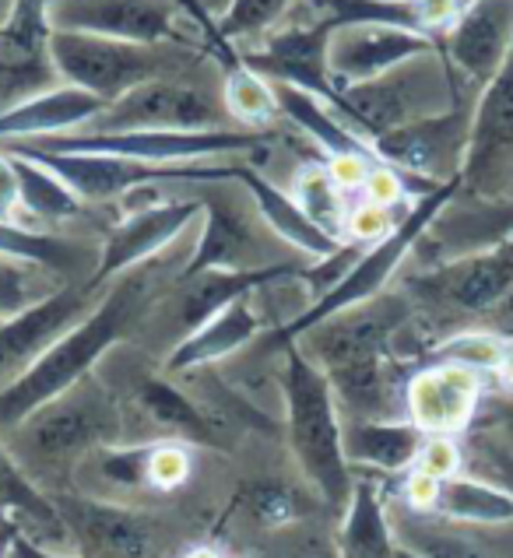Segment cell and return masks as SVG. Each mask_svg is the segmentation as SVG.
I'll list each match as a JSON object with an SVG mask.
<instances>
[{"mask_svg":"<svg viewBox=\"0 0 513 558\" xmlns=\"http://www.w3.org/2000/svg\"><path fill=\"white\" fill-rule=\"evenodd\" d=\"M169 289H166V270L158 267V257L131 267L117 281H109L99 302L92 306V313L82 316L63 338H57L46 348L43 359L22 379H14L11 387L0 390V428L11 433L36 408L53 401L63 390H71L85 376H92L95 365L109 355V348L120 344L138 324L148 320L152 310L163 302Z\"/></svg>","mask_w":513,"mask_h":558,"instance_id":"obj_1","label":"cell"},{"mask_svg":"<svg viewBox=\"0 0 513 558\" xmlns=\"http://www.w3.org/2000/svg\"><path fill=\"white\" fill-rule=\"evenodd\" d=\"M397 320L401 302H383L377 295L296 338L307 359L327 376L334 401L348 411V418H397V404L405 401L391 373V338L401 327Z\"/></svg>","mask_w":513,"mask_h":558,"instance_id":"obj_2","label":"cell"},{"mask_svg":"<svg viewBox=\"0 0 513 558\" xmlns=\"http://www.w3.org/2000/svg\"><path fill=\"white\" fill-rule=\"evenodd\" d=\"M120 436L123 414L117 393L92 373L14 425L8 433V450L36 485L50 482L60 485V492H71L74 471L92 453L117 446Z\"/></svg>","mask_w":513,"mask_h":558,"instance_id":"obj_3","label":"cell"},{"mask_svg":"<svg viewBox=\"0 0 513 558\" xmlns=\"http://www.w3.org/2000/svg\"><path fill=\"white\" fill-rule=\"evenodd\" d=\"M285 352V373H282V393H285V414H288V446L299 471L307 482L320 492L334 513H345V506L356 488L351 464L342 450V414L327 376L320 365L307 359V352L288 341Z\"/></svg>","mask_w":513,"mask_h":558,"instance_id":"obj_4","label":"cell"},{"mask_svg":"<svg viewBox=\"0 0 513 558\" xmlns=\"http://www.w3.org/2000/svg\"><path fill=\"white\" fill-rule=\"evenodd\" d=\"M53 63L63 85H74L106 106L123 99L144 82L190 74L204 63V53L187 43H123L82 32H53Z\"/></svg>","mask_w":513,"mask_h":558,"instance_id":"obj_5","label":"cell"},{"mask_svg":"<svg viewBox=\"0 0 513 558\" xmlns=\"http://www.w3.org/2000/svg\"><path fill=\"white\" fill-rule=\"evenodd\" d=\"M461 102V85L454 68L440 50L422 53L401 68L373 77L366 85H351L338 92V102L331 109L351 131L373 145L380 134H391L397 126L440 117Z\"/></svg>","mask_w":513,"mask_h":558,"instance_id":"obj_6","label":"cell"},{"mask_svg":"<svg viewBox=\"0 0 513 558\" xmlns=\"http://www.w3.org/2000/svg\"><path fill=\"white\" fill-rule=\"evenodd\" d=\"M461 194V180L454 183H443L440 190H432V194L419 197L411 207H408V215L397 221V229L387 235V239H380V243L373 246H366L359 253V260L351 264L345 275L331 284V289L320 295L313 306L302 310L296 320H288L285 327L275 330V344H288V341H296L302 338L307 330L320 327L324 320H331V316H338L345 310H356L362 306V302H370L383 292V284L391 281L394 270L405 264L408 253L419 246V239L429 232V226L437 221V215L443 211L446 204H451L454 197Z\"/></svg>","mask_w":513,"mask_h":558,"instance_id":"obj_7","label":"cell"},{"mask_svg":"<svg viewBox=\"0 0 513 558\" xmlns=\"http://www.w3.org/2000/svg\"><path fill=\"white\" fill-rule=\"evenodd\" d=\"M22 145L63 155H117L152 166H183V162H215L222 155H256L267 148L264 131H120V134H60L43 141H22Z\"/></svg>","mask_w":513,"mask_h":558,"instance_id":"obj_8","label":"cell"},{"mask_svg":"<svg viewBox=\"0 0 513 558\" xmlns=\"http://www.w3.org/2000/svg\"><path fill=\"white\" fill-rule=\"evenodd\" d=\"M232 117L222 99V85L194 82L190 74L155 77L123 99L109 102L85 134H120V131H229Z\"/></svg>","mask_w":513,"mask_h":558,"instance_id":"obj_9","label":"cell"},{"mask_svg":"<svg viewBox=\"0 0 513 558\" xmlns=\"http://www.w3.org/2000/svg\"><path fill=\"white\" fill-rule=\"evenodd\" d=\"M4 151L32 158V162L57 172L85 204L117 201L123 194H131V190H144L152 183H226V180H236V169H239V162L152 166V162H134V158H117V155H63V151H43V148L22 145V141H8Z\"/></svg>","mask_w":513,"mask_h":558,"instance_id":"obj_10","label":"cell"},{"mask_svg":"<svg viewBox=\"0 0 513 558\" xmlns=\"http://www.w3.org/2000/svg\"><path fill=\"white\" fill-rule=\"evenodd\" d=\"M198 201L204 211V229L187 264L180 267V278H194L204 270H256L282 264L275 253V239H264L261 232V211L236 180L201 183Z\"/></svg>","mask_w":513,"mask_h":558,"instance_id":"obj_11","label":"cell"},{"mask_svg":"<svg viewBox=\"0 0 513 558\" xmlns=\"http://www.w3.org/2000/svg\"><path fill=\"white\" fill-rule=\"evenodd\" d=\"M461 194L478 201H513V50L475 99Z\"/></svg>","mask_w":513,"mask_h":558,"instance_id":"obj_12","label":"cell"},{"mask_svg":"<svg viewBox=\"0 0 513 558\" xmlns=\"http://www.w3.org/2000/svg\"><path fill=\"white\" fill-rule=\"evenodd\" d=\"M63 531L74 541L77 558H158L163 531L148 513L82 496V492H50Z\"/></svg>","mask_w":513,"mask_h":558,"instance_id":"obj_13","label":"cell"},{"mask_svg":"<svg viewBox=\"0 0 513 558\" xmlns=\"http://www.w3.org/2000/svg\"><path fill=\"white\" fill-rule=\"evenodd\" d=\"M46 4L50 0H14L0 25V113L63 85L50 50L53 25Z\"/></svg>","mask_w":513,"mask_h":558,"instance_id":"obj_14","label":"cell"},{"mask_svg":"<svg viewBox=\"0 0 513 558\" xmlns=\"http://www.w3.org/2000/svg\"><path fill=\"white\" fill-rule=\"evenodd\" d=\"M472 113L475 106L457 102L440 117H429L419 123L397 126L391 134H380L373 141V151L383 166L408 172L429 183H454L461 180L464 151L472 137Z\"/></svg>","mask_w":513,"mask_h":558,"instance_id":"obj_15","label":"cell"},{"mask_svg":"<svg viewBox=\"0 0 513 558\" xmlns=\"http://www.w3.org/2000/svg\"><path fill=\"white\" fill-rule=\"evenodd\" d=\"M201 201L187 197V201H163L152 207H141V211L127 215L120 226H114L103 239L99 260H95L92 278L85 281L92 292H103L109 281H117L138 264H148L163 253L169 243H176L194 221L201 218Z\"/></svg>","mask_w":513,"mask_h":558,"instance_id":"obj_16","label":"cell"},{"mask_svg":"<svg viewBox=\"0 0 513 558\" xmlns=\"http://www.w3.org/2000/svg\"><path fill=\"white\" fill-rule=\"evenodd\" d=\"M53 32L123 39V43H183L180 0H50Z\"/></svg>","mask_w":513,"mask_h":558,"instance_id":"obj_17","label":"cell"},{"mask_svg":"<svg viewBox=\"0 0 513 558\" xmlns=\"http://www.w3.org/2000/svg\"><path fill=\"white\" fill-rule=\"evenodd\" d=\"M95 302L99 292H92L88 284H63L57 295L36 302L11 320H0V390L22 379L46 348L92 313Z\"/></svg>","mask_w":513,"mask_h":558,"instance_id":"obj_18","label":"cell"},{"mask_svg":"<svg viewBox=\"0 0 513 558\" xmlns=\"http://www.w3.org/2000/svg\"><path fill=\"white\" fill-rule=\"evenodd\" d=\"M437 50L426 32L401 25H342L327 39V74L334 88L366 85L401 63Z\"/></svg>","mask_w":513,"mask_h":558,"instance_id":"obj_19","label":"cell"},{"mask_svg":"<svg viewBox=\"0 0 513 558\" xmlns=\"http://www.w3.org/2000/svg\"><path fill=\"white\" fill-rule=\"evenodd\" d=\"M411 289L429 299L432 306L457 313H486L513 292V239L432 267L422 278L411 281Z\"/></svg>","mask_w":513,"mask_h":558,"instance_id":"obj_20","label":"cell"},{"mask_svg":"<svg viewBox=\"0 0 513 558\" xmlns=\"http://www.w3.org/2000/svg\"><path fill=\"white\" fill-rule=\"evenodd\" d=\"M408 422L422 436H461L468 433L482 408V373L457 362H437L405 383Z\"/></svg>","mask_w":513,"mask_h":558,"instance_id":"obj_21","label":"cell"},{"mask_svg":"<svg viewBox=\"0 0 513 558\" xmlns=\"http://www.w3.org/2000/svg\"><path fill=\"white\" fill-rule=\"evenodd\" d=\"M513 50V0H468L446 32V63L482 92Z\"/></svg>","mask_w":513,"mask_h":558,"instance_id":"obj_22","label":"cell"},{"mask_svg":"<svg viewBox=\"0 0 513 558\" xmlns=\"http://www.w3.org/2000/svg\"><path fill=\"white\" fill-rule=\"evenodd\" d=\"M134 404L152 422L158 442H194L212 450L229 446V433L215 422V414L163 376H138Z\"/></svg>","mask_w":513,"mask_h":558,"instance_id":"obj_23","label":"cell"},{"mask_svg":"<svg viewBox=\"0 0 513 558\" xmlns=\"http://www.w3.org/2000/svg\"><path fill=\"white\" fill-rule=\"evenodd\" d=\"M106 109L103 99L74 88V85H57L50 92L25 99L11 106L8 113H0V145L8 141H43V137H60L74 134L77 126H85Z\"/></svg>","mask_w":513,"mask_h":558,"instance_id":"obj_24","label":"cell"},{"mask_svg":"<svg viewBox=\"0 0 513 558\" xmlns=\"http://www.w3.org/2000/svg\"><path fill=\"white\" fill-rule=\"evenodd\" d=\"M236 183L247 190L250 201L256 204V211H261V218H264V226L275 232L285 246L307 253L310 260H327L345 246V243H338V239H331L327 232H320L313 221L302 215V207L296 204V197L285 194V190L275 186L267 177H261L253 166L239 162Z\"/></svg>","mask_w":513,"mask_h":558,"instance_id":"obj_25","label":"cell"},{"mask_svg":"<svg viewBox=\"0 0 513 558\" xmlns=\"http://www.w3.org/2000/svg\"><path fill=\"white\" fill-rule=\"evenodd\" d=\"M261 330H264V320H261V313L250 306V295L236 299L232 306L215 313L204 327L187 333L180 344H172V352L166 359V369L169 373L204 369V365H212L218 359L236 355L239 348H247Z\"/></svg>","mask_w":513,"mask_h":558,"instance_id":"obj_26","label":"cell"},{"mask_svg":"<svg viewBox=\"0 0 513 558\" xmlns=\"http://www.w3.org/2000/svg\"><path fill=\"white\" fill-rule=\"evenodd\" d=\"M426 436L411 422H366L345 418L342 422V450L351 468H373V471H408L419 460Z\"/></svg>","mask_w":513,"mask_h":558,"instance_id":"obj_27","label":"cell"},{"mask_svg":"<svg viewBox=\"0 0 513 558\" xmlns=\"http://www.w3.org/2000/svg\"><path fill=\"white\" fill-rule=\"evenodd\" d=\"M271 88H275L282 117H288L302 134L313 137V145L324 148L327 158H370V162H380L370 141L359 137L327 102H320L317 95L302 92L296 85H285V82H271Z\"/></svg>","mask_w":513,"mask_h":558,"instance_id":"obj_28","label":"cell"},{"mask_svg":"<svg viewBox=\"0 0 513 558\" xmlns=\"http://www.w3.org/2000/svg\"><path fill=\"white\" fill-rule=\"evenodd\" d=\"M440 246H451L454 257L500 246L513 239V201H482V207L446 204L429 226Z\"/></svg>","mask_w":513,"mask_h":558,"instance_id":"obj_29","label":"cell"},{"mask_svg":"<svg viewBox=\"0 0 513 558\" xmlns=\"http://www.w3.org/2000/svg\"><path fill=\"white\" fill-rule=\"evenodd\" d=\"M338 555L342 558H394L397 541L391 520L383 513L380 488L373 482H356L351 499L345 506V520L338 531Z\"/></svg>","mask_w":513,"mask_h":558,"instance_id":"obj_30","label":"cell"},{"mask_svg":"<svg viewBox=\"0 0 513 558\" xmlns=\"http://www.w3.org/2000/svg\"><path fill=\"white\" fill-rule=\"evenodd\" d=\"M432 513L446 523H464V527H503V523H513V499L496 482L457 474L440 485Z\"/></svg>","mask_w":513,"mask_h":558,"instance_id":"obj_31","label":"cell"},{"mask_svg":"<svg viewBox=\"0 0 513 558\" xmlns=\"http://www.w3.org/2000/svg\"><path fill=\"white\" fill-rule=\"evenodd\" d=\"M0 513H11L28 523L36 531L32 541H39V545L46 537H68L53 509V499L22 471V464L8 450V442H0Z\"/></svg>","mask_w":513,"mask_h":558,"instance_id":"obj_32","label":"cell"},{"mask_svg":"<svg viewBox=\"0 0 513 558\" xmlns=\"http://www.w3.org/2000/svg\"><path fill=\"white\" fill-rule=\"evenodd\" d=\"M4 151V148H0ZM11 155V151H8ZM14 162V177H19V197L22 207L39 221H68L85 211V201L74 194V190L63 183L57 172H50L46 166L32 162V158L11 155Z\"/></svg>","mask_w":513,"mask_h":558,"instance_id":"obj_33","label":"cell"},{"mask_svg":"<svg viewBox=\"0 0 513 558\" xmlns=\"http://www.w3.org/2000/svg\"><path fill=\"white\" fill-rule=\"evenodd\" d=\"M222 99L232 123H243V131H264L267 123H275L282 117L275 88H271L267 77L253 74L239 53L226 60V74H222Z\"/></svg>","mask_w":513,"mask_h":558,"instance_id":"obj_34","label":"cell"},{"mask_svg":"<svg viewBox=\"0 0 513 558\" xmlns=\"http://www.w3.org/2000/svg\"><path fill=\"white\" fill-rule=\"evenodd\" d=\"M293 197L302 207L320 232H327L331 239L345 243V221H348V204H345V190L334 183L327 172V162H307L293 180Z\"/></svg>","mask_w":513,"mask_h":558,"instance_id":"obj_35","label":"cell"},{"mask_svg":"<svg viewBox=\"0 0 513 558\" xmlns=\"http://www.w3.org/2000/svg\"><path fill=\"white\" fill-rule=\"evenodd\" d=\"M63 284H71V281H63L60 275H53V270H46L39 264L4 257V253H0V320H11V316L32 310L36 302L57 295Z\"/></svg>","mask_w":513,"mask_h":558,"instance_id":"obj_36","label":"cell"},{"mask_svg":"<svg viewBox=\"0 0 513 558\" xmlns=\"http://www.w3.org/2000/svg\"><path fill=\"white\" fill-rule=\"evenodd\" d=\"M401 545L422 558H510L468 531H454L451 523H401Z\"/></svg>","mask_w":513,"mask_h":558,"instance_id":"obj_37","label":"cell"},{"mask_svg":"<svg viewBox=\"0 0 513 558\" xmlns=\"http://www.w3.org/2000/svg\"><path fill=\"white\" fill-rule=\"evenodd\" d=\"M288 8H293V0H229L226 14L215 22V32L229 46L243 39H261L282 22Z\"/></svg>","mask_w":513,"mask_h":558,"instance_id":"obj_38","label":"cell"},{"mask_svg":"<svg viewBox=\"0 0 513 558\" xmlns=\"http://www.w3.org/2000/svg\"><path fill=\"white\" fill-rule=\"evenodd\" d=\"M510 348L513 344L492 338V333L472 330V333H457V338L443 341L437 348V359L457 362V365H464V369H475V373H500V365L506 362Z\"/></svg>","mask_w":513,"mask_h":558,"instance_id":"obj_39","label":"cell"},{"mask_svg":"<svg viewBox=\"0 0 513 558\" xmlns=\"http://www.w3.org/2000/svg\"><path fill=\"white\" fill-rule=\"evenodd\" d=\"M190 477V453L183 442H152L148 446V488L172 492Z\"/></svg>","mask_w":513,"mask_h":558,"instance_id":"obj_40","label":"cell"},{"mask_svg":"<svg viewBox=\"0 0 513 558\" xmlns=\"http://www.w3.org/2000/svg\"><path fill=\"white\" fill-rule=\"evenodd\" d=\"M405 215H394V207H380V204L362 201L359 207H351V211H348L345 235L351 239V243H359V246H373V243H380V239H387Z\"/></svg>","mask_w":513,"mask_h":558,"instance_id":"obj_41","label":"cell"},{"mask_svg":"<svg viewBox=\"0 0 513 558\" xmlns=\"http://www.w3.org/2000/svg\"><path fill=\"white\" fill-rule=\"evenodd\" d=\"M250 513L261 523H267V527H282V523H293L299 517V499L293 488L256 485L250 492Z\"/></svg>","mask_w":513,"mask_h":558,"instance_id":"obj_42","label":"cell"},{"mask_svg":"<svg viewBox=\"0 0 513 558\" xmlns=\"http://www.w3.org/2000/svg\"><path fill=\"white\" fill-rule=\"evenodd\" d=\"M461 446L454 442V436H426L419 460H415V471H422L437 482H451L461 471Z\"/></svg>","mask_w":513,"mask_h":558,"instance_id":"obj_43","label":"cell"},{"mask_svg":"<svg viewBox=\"0 0 513 558\" xmlns=\"http://www.w3.org/2000/svg\"><path fill=\"white\" fill-rule=\"evenodd\" d=\"M475 453L486 464V471L492 474V482L513 499V453L492 433H482V439H475Z\"/></svg>","mask_w":513,"mask_h":558,"instance_id":"obj_44","label":"cell"},{"mask_svg":"<svg viewBox=\"0 0 513 558\" xmlns=\"http://www.w3.org/2000/svg\"><path fill=\"white\" fill-rule=\"evenodd\" d=\"M440 485L443 482H437V477H429V474L411 468L408 482H405V499L415 513H432V506H437V496H440Z\"/></svg>","mask_w":513,"mask_h":558,"instance_id":"obj_45","label":"cell"},{"mask_svg":"<svg viewBox=\"0 0 513 558\" xmlns=\"http://www.w3.org/2000/svg\"><path fill=\"white\" fill-rule=\"evenodd\" d=\"M19 177H14V162L8 151H0V221H19Z\"/></svg>","mask_w":513,"mask_h":558,"instance_id":"obj_46","label":"cell"},{"mask_svg":"<svg viewBox=\"0 0 513 558\" xmlns=\"http://www.w3.org/2000/svg\"><path fill=\"white\" fill-rule=\"evenodd\" d=\"M0 558H77V555H60L39 545V541H32L28 534H11L8 545L0 548Z\"/></svg>","mask_w":513,"mask_h":558,"instance_id":"obj_47","label":"cell"},{"mask_svg":"<svg viewBox=\"0 0 513 558\" xmlns=\"http://www.w3.org/2000/svg\"><path fill=\"white\" fill-rule=\"evenodd\" d=\"M486 433H492L496 439H500L506 450L513 453V397L510 401H496L492 411H489V428Z\"/></svg>","mask_w":513,"mask_h":558,"instance_id":"obj_48","label":"cell"},{"mask_svg":"<svg viewBox=\"0 0 513 558\" xmlns=\"http://www.w3.org/2000/svg\"><path fill=\"white\" fill-rule=\"evenodd\" d=\"M194 4L207 14L212 22H218L222 14H226V8H229V0H194Z\"/></svg>","mask_w":513,"mask_h":558,"instance_id":"obj_49","label":"cell"},{"mask_svg":"<svg viewBox=\"0 0 513 558\" xmlns=\"http://www.w3.org/2000/svg\"><path fill=\"white\" fill-rule=\"evenodd\" d=\"M496 376H500L510 387V393H513V348H510V355H506V362L500 365V373H496Z\"/></svg>","mask_w":513,"mask_h":558,"instance_id":"obj_50","label":"cell"},{"mask_svg":"<svg viewBox=\"0 0 513 558\" xmlns=\"http://www.w3.org/2000/svg\"><path fill=\"white\" fill-rule=\"evenodd\" d=\"M183 558H226V555H218L215 548H190Z\"/></svg>","mask_w":513,"mask_h":558,"instance_id":"obj_51","label":"cell"},{"mask_svg":"<svg viewBox=\"0 0 513 558\" xmlns=\"http://www.w3.org/2000/svg\"><path fill=\"white\" fill-rule=\"evenodd\" d=\"M394 558H422L419 551H411V548H405V545H401V541H397V555Z\"/></svg>","mask_w":513,"mask_h":558,"instance_id":"obj_52","label":"cell"}]
</instances>
